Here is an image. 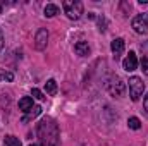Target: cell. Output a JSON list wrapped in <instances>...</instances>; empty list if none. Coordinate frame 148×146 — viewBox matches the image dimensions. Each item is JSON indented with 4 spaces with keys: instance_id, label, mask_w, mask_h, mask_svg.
<instances>
[{
    "instance_id": "obj_8",
    "label": "cell",
    "mask_w": 148,
    "mask_h": 146,
    "mask_svg": "<svg viewBox=\"0 0 148 146\" xmlns=\"http://www.w3.org/2000/svg\"><path fill=\"white\" fill-rule=\"evenodd\" d=\"M74 52H76L79 57H86V55H90V45H88L86 41H77V43L74 45Z\"/></svg>"
},
{
    "instance_id": "obj_6",
    "label": "cell",
    "mask_w": 148,
    "mask_h": 146,
    "mask_svg": "<svg viewBox=\"0 0 148 146\" xmlns=\"http://www.w3.org/2000/svg\"><path fill=\"white\" fill-rule=\"evenodd\" d=\"M136 67H138V57L134 52H129V55L122 60V69L127 72H133V71H136Z\"/></svg>"
},
{
    "instance_id": "obj_3",
    "label": "cell",
    "mask_w": 148,
    "mask_h": 146,
    "mask_svg": "<svg viewBox=\"0 0 148 146\" xmlns=\"http://www.w3.org/2000/svg\"><path fill=\"white\" fill-rule=\"evenodd\" d=\"M143 91H145V83L141 81V77L133 76L129 79V96H131V100L133 102H138L140 96L143 95Z\"/></svg>"
},
{
    "instance_id": "obj_2",
    "label": "cell",
    "mask_w": 148,
    "mask_h": 146,
    "mask_svg": "<svg viewBox=\"0 0 148 146\" xmlns=\"http://www.w3.org/2000/svg\"><path fill=\"white\" fill-rule=\"evenodd\" d=\"M62 7H64V12H66V16L69 17V19H73V21H77L79 17H81V14H83V2H79V0H66L64 3H62Z\"/></svg>"
},
{
    "instance_id": "obj_18",
    "label": "cell",
    "mask_w": 148,
    "mask_h": 146,
    "mask_svg": "<svg viewBox=\"0 0 148 146\" xmlns=\"http://www.w3.org/2000/svg\"><path fill=\"white\" fill-rule=\"evenodd\" d=\"M31 95H33V98H36V100H43V98H45L43 93H41L38 88H33V89H31Z\"/></svg>"
},
{
    "instance_id": "obj_10",
    "label": "cell",
    "mask_w": 148,
    "mask_h": 146,
    "mask_svg": "<svg viewBox=\"0 0 148 146\" xmlns=\"http://www.w3.org/2000/svg\"><path fill=\"white\" fill-rule=\"evenodd\" d=\"M31 108H33V98H31V96H24V98L19 100V110H21V112L28 113Z\"/></svg>"
},
{
    "instance_id": "obj_14",
    "label": "cell",
    "mask_w": 148,
    "mask_h": 146,
    "mask_svg": "<svg viewBox=\"0 0 148 146\" xmlns=\"http://www.w3.org/2000/svg\"><path fill=\"white\" fill-rule=\"evenodd\" d=\"M3 143H5V146H21L19 138H16V136H5Z\"/></svg>"
},
{
    "instance_id": "obj_5",
    "label": "cell",
    "mask_w": 148,
    "mask_h": 146,
    "mask_svg": "<svg viewBox=\"0 0 148 146\" xmlns=\"http://www.w3.org/2000/svg\"><path fill=\"white\" fill-rule=\"evenodd\" d=\"M131 26H133V29H134L136 33H140V35H148V12L136 16V17L133 19Z\"/></svg>"
},
{
    "instance_id": "obj_15",
    "label": "cell",
    "mask_w": 148,
    "mask_h": 146,
    "mask_svg": "<svg viewBox=\"0 0 148 146\" xmlns=\"http://www.w3.org/2000/svg\"><path fill=\"white\" fill-rule=\"evenodd\" d=\"M40 113H41V107H33V108L29 110V117H38V115H40ZM29 117H24V119H23V120H24V122H26V120H28V119H29Z\"/></svg>"
},
{
    "instance_id": "obj_16",
    "label": "cell",
    "mask_w": 148,
    "mask_h": 146,
    "mask_svg": "<svg viewBox=\"0 0 148 146\" xmlns=\"http://www.w3.org/2000/svg\"><path fill=\"white\" fill-rule=\"evenodd\" d=\"M2 79H5V81H12V79H14V74L7 72V71H3V69H0V81H2Z\"/></svg>"
},
{
    "instance_id": "obj_11",
    "label": "cell",
    "mask_w": 148,
    "mask_h": 146,
    "mask_svg": "<svg viewBox=\"0 0 148 146\" xmlns=\"http://www.w3.org/2000/svg\"><path fill=\"white\" fill-rule=\"evenodd\" d=\"M45 89H47L48 95H57V83H55V79H48L45 83Z\"/></svg>"
},
{
    "instance_id": "obj_20",
    "label": "cell",
    "mask_w": 148,
    "mask_h": 146,
    "mask_svg": "<svg viewBox=\"0 0 148 146\" xmlns=\"http://www.w3.org/2000/svg\"><path fill=\"white\" fill-rule=\"evenodd\" d=\"M143 107H145V110L148 112V95L145 96V100H143Z\"/></svg>"
},
{
    "instance_id": "obj_9",
    "label": "cell",
    "mask_w": 148,
    "mask_h": 146,
    "mask_svg": "<svg viewBox=\"0 0 148 146\" xmlns=\"http://www.w3.org/2000/svg\"><path fill=\"white\" fill-rule=\"evenodd\" d=\"M110 48H112V52H114V55H115V59H117L119 53L124 52V40H122V38H115L110 43Z\"/></svg>"
},
{
    "instance_id": "obj_17",
    "label": "cell",
    "mask_w": 148,
    "mask_h": 146,
    "mask_svg": "<svg viewBox=\"0 0 148 146\" xmlns=\"http://www.w3.org/2000/svg\"><path fill=\"white\" fill-rule=\"evenodd\" d=\"M141 71H143V74L148 76V53L143 55V59H141Z\"/></svg>"
},
{
    "instance_id": "obj_1",
    "label": "cell",
    "mask_w": 148,
    "mask_h": 146,
    "mask_svg": "<svg viewBox=\"0 0 148 146\" xmlns=\"http://www.w3.org/2000/svg\"><path fill=\"white\" fill-rule=\"evenodd\" d=\"M36 134L41 146H57L60 134H59V126L52 117H43L36 126Z\"/></svg>"
},
{
    "instance_id": "obj_21",
    "label": "cell",
    "mask_w": 148,
    "mask_h": 146,
    "mask_svg": "<svg viewBox=\"0 0 148 146\" xmlns=\"http://www.w3.org/2000/svg\"><path fill=\"white\" fill-rule=\"evenodd\" d=\"M0 14H2V3H0Z\"/></svg>"
},
{
    "instance_id": "obj_13",
    "label": "cell",
    "mask_w": 148,
    "mask_h": 146,
    "mask_svg": "<svg viewBox=\"0 0 148 146\" xmlns=\"http://www.w3.org/2000/svg\"><path fill=\"white\" fill-rule=\"evenodd\" d=\"M127 126H129V129L138 131V129L141 127V122H140V119H138V117H129V119H127Z\"/></svg>"
},
{
    "instance_id": "obj_19",
    "label": "cell",
    "mask_w": 148,
    "mask_h": 146,
    "mask_svg": "<svg viewBox=\"0 0 148 146\" xmlns=\"http://www.w3.org/2000/svg\"><path fill=\"white\" fill-rule=\"evenodd\" d=\"M2 48H3V33L0 29V52H2Z\"/></svg>"
},
{
    "instance_id": "obj_4",
    "label": "cell",
    "mask_w": 148,
    "mask_h": 146,
    "mask_svg": "<svg viewBox=\"0 0 148 146\" xmlns=\"http://www.w3.org/2000/svg\"><path fill=\"white\" fill-rule=\"evenodd\" d=\"M109 91H110L112 96H115V98L124 96V93H126V83L119 76H112L110 83H109Z\"/></svg>"
},
{
    "instance_id": "obj_7",
    "label": "cell",
    "mask_w": 148,
    "mask_h": 146,
    "mask_svg": "<svg viewBox=\"0 0 148 146\" xmlns=\"http://www.w3.org/2000/svg\"><path fill=\"white\" fill-rule=\"evenodd\" d=\"M47 41H48V31L45 28L38 29L36 36H35V46H36V50H45L47 48Z\"/></svg>"
},
{
    "instance_id": "obj_22",
    "label": "cell",
    "mask_w": 148,
    "mask_h": 146,
    "mask_svg": "<svg viewBox=\"0 0 148 146\" xmlns=\"http://www.w3.org/2000/svg\"><path fill=\"white\" fill-rule=\"evenodd\" d=\"M29 146H41V145H29Z\"/></svg>"
},
{
    "instance_id": "obj_12",
    "label": "cell",
    "mask_w": 148,
    "mask_h": 146,
    "mask_svg": "<svg viewBox=\"0 0 148 146\" xmlns=\"http://www.w3.org/2000/svg\"><path fill=\"white\" fill-rule=\"evenodd\" d=\"M55 14H59V7L53 5V3H48V5L45 7V16H47V17H53Z\"/></svg>"
}]
</instances>
